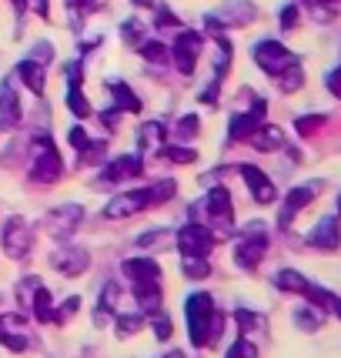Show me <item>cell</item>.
<instances>
[{"label":"cell","mask_w":341,"mask_h":358,"mask_svg":"<svg viewBox=\"0 0 341 358\" xmlns=\"http://www.w3.org/2000/svg\"><path fill=\"white\" fill-rule=\"evenodd\" d=\"M144 171V164H140L138 155H121L114 157L110 164H104L101 168V185H121V181H131V178H138V174Z\"/></svg>","instance_id":"5bb4252c"},{"label":"cell","mask_w":341,"mask_h":358,"mask_svg":"<svg viewBox=\"0 0 341 358\" xmlns=\"http://www.w3.org/2000/svg\"><path fill=\"white\" fill-rule=\"evenodd\" d=\"M198 131H201V121L194 117V114H184L181 121H177V127H174V134L181 141H191V138H198Z\"/></svg>","instance_id":"d6a6232c"},{"label":"cell","mask_w":341,"mask_h":358,"mask_svg":"<svg viewBox=\"0 0 341 358\" xmlns=\"http://www.w3.org/2000/svg\"><path fill=\"white\" fill-rule=\"evenodd\" d=\"M241 178H245V185H248L251 198L258 204H271L278 198V191L271 185V178L261 171V168H254V164H241Z\"/></svg>","instance_id":"9a60e30c"},{"label":"cell","mask_w":341,"mask_h":358,"mask_svg":"<svg viewBox=\"0 0 341 358\" xmlns=\"http://www.w3.org/2000/svg\"><path fill=\"white\" fill-rule=\"evenodd\" d=\"M80 221H84V208H80V204H61V208H54V211L47 215L44 224L54 241H67L71 234L78 231Z\"/></svg>","instance_id":"9c48e42d"},{"label":"cell","mask_w":341,"mask_h":358,"mask_svg":"<svg viewBox=\"0 0 341 358\" xmlns=\"http://www.w3.org/2000/svg\"><path fill=\"white\" fill-rule=\"evenodd\" d=\"M27 3H31V7H34V14H37V17H47V14H50V7H47V0H27Z\"/></svg>","instance_id":"7dc6e473"},{"label":"cell","mask_w":341,"mask_h":358,"mask_svg":"<svg viewBox=\"0 0 341 358\" xmlns=\"http://www.w3.org/2000/svg\"><path fill=\"white\" fill-rule=\"evenodd\" d=\"M157 24H161V27H174L177 20H174V14H170L168 7H157Z\"/></svg>","instance_id":"bcb514c9"},{"label":"cell","mask_w":341,"mask_h":358,"mask_svg":"<svg viewBox=\"0 0 341 358\" xmlns=\"http://www.w3.org/2000/svg\"><path fill=\"white\" fill-rule=\"evenodd\" d=\"M138 7H154V0H134Z\"/></svg>","instance_id":"f907efd6"},{"label":"cell","mask_w":341,"mask_h":358,"mask_svg":"<svg viewBox=\"0 0 341 358\" xmlns=\"http://www.w3.org/2000/svg\"><path fill=\"white\" fill-rule=\"evenodd\" d=\"M254 61H258V67H261L264 74L278 78L284 67L295 64V54L284 44H278V41H258V44H254Z\"/></svg>","instance_id":"ba28073f"},{"label":"cell","mask_w":341,"mask_h":358,"mask_svg":"<svg viewBox=\"0 0 341 358\" xmlns=\"http://www.w3.org/2000/svg\"><path fill=\"white\" fill-rule=\"evenodd\" d=\"M61 174H64V161H61V155H57V148H54V141L47 138V134L34 138L27 178L37 181V185H54V181H61Z\"/></svg>","instance_id":"7a4b0ae2"},{"label":"cell","mask_w":341,"mask_h":358,"mask_svg":"<svg viewBox=\"0 0 341 358\" xmlns=\"http://www.w3.org/2000/svg\"><path fill=\"white\" fill-rule=\"evenodd\" d=\"M201 34L194 31H181L177 34V41H174V47H170V57H174V64H177V71L184 74V78H191L194 74V67H198V57H201Z\"/></svg>","instance_id":"30bf717a"},{"label":"cell","mask_w":341,"mask_h":358,"mask_svg":"<svg viewBox=\"0 0 341 358\" xmlns=\"http://www.w3.org/2000/svg\"><path fill=\"white\" fill-rule=\"evenodd\" d=\"M67 141H71V144L78 148V155H84V151L91 148V138L84 134V127H71V134H67Z\"/></svg>","instance_id":"60d3db41"},{"label":"cell","mask_w":341,"mask_h":358,"mask_svg":"<svg viewBox=\"0 0 341 358\" xmlns=\"http://www.w3.org/2000/svg\"><path fill=\"white\" fill-rule=\"evenodd\" d=\"M181 271H184V278L201 281L211 275V262H204V258H184V262H181Z\"/></svg>","instance_id":"f546056e"},{"label":"cell","mask_w":341,"mask_h":358,"mask_svg":"<svg viewBox=\"0 0 341 358\" xmlns=\"http://www.w3.org/2000/svg\"><path fill=\"white\" fill-rule=\"evenodd\" d=\"M164 155H168V161H174V164H194V161H198V151L187 148V144H170V148H164Z\"/></svg>","instance_id":"1f68e13d"},{"label":"cell","mask_w":341,"mask_h":358,"mask_svg":"<svg viewBox=\"0 0 341 358\" xmlns=\"http://www.w3.org/2000/svg\"><path fill=\"white\" fill-rule=\"evenodd\" d=\"M211 248H215V234L208 231L204 224H198V221H191V224H184L177 231V251L184 258H208Z\"/></svg>","instance_id":"52a82bcc"},{"label":"cell","mask_w":341,"mask_h":358,"mask_svg":"<svg viewBox=\"0 0 341 358\" xmlns=\"http://www.w3.org/2000/svg\"><path fill=\"white\" fill-rule=\"evenodd\" d=\"M78 308H80V298H67L61 308H54V318H50V322H67V318L78 312Z\"/></svg>","instance_id":"ab89813d"},{"label":"cell","mask_w":341,"mask_h":358,"mask_svg":"<svg viewBox=\"0 0 341 358\" xmlns=\"http://www.w3.org/2000/svg\"><path fill=\"white\" fill-rule=\"evenodd\" d=\"M140 328H144V315H140V312H134V315H117V335H121V338L138 335Z\"/></svg>","instance_id":"4dcf8cb0"},{"label":"cell","mask_w":341,"mask_h":358,"mask_svg":"<svg viewBox=\"0 0 341 358\" xmlns=\"http://www.w3.org/2000/svg\"><path fill=\"white\" fill-rule=\"evenodd\" d=\"M50 268H54L57 275H64V278H78V275H84V271L91 268V255H87V248L64 245V248H57L50 255Z\"/></svg>","instance_id":"8fae6325"},{"label":"cell","mask_w":341,"mask_h":358,"mask_svg":"<svg viewBox=\"0 0 341 358\" xmlns=\"http://www.w3.org/2000/svg\"><path fill=\"white\" fill-rule=\"evenodd\" d=\"M264 251H268V234L261 231V224H248V231L241 234V241L234 248V262L245 271H254L258 262L264 258Z\"/></svg>","instance_id":"8992f818"},{"label":"cell","mask_w":341,"mask_h":358,"mask_svg":"<svg viewBox=\"0 0 341 358\" xmlns=\"http://www.w3.org/2000/svg\"><path fill=\"white\" fill-rule=\"evenodd\" d=\"M31 308H34V318H37V322H44V325L54 318V298H50V288H44V285H41V288L34 292Z\"/></svg>","instance_id":"d4e9b609"},{"label":"cell","mask_w":341,"mask_h":358,"mask_svg":"<svg viewBox=\"0 0 341 358\" xmlns=\"http://www.w3.org/2000/svg\"><path fill=\"white\" fill-rule=\"evenodd\" d=\"M251 144H254L258 151H275V148L284 144V134H281V127H275V124H261L251 134Z\"/></svg>","instance_id":"603a6c76"},{"label":"cell","mask_w":341,"mask_h":358,"mask_svg":"<svg viewBox=\"0 0 341 358\" xmlns=\"http://www.w3.org/2000/svg\"><path fill=\"white\" fill-rule=\"evenodd\" d=\"M134 301L144 315H154L161 308V281H144V285H134Z\"/></svg>","instance_id":"7402d4cb"},{"label":"cell","mask_w":341,"mask_h":358,"mask_svg":"<svg viewBox=\"0 0 341 358\" xmlns=\"http://www.w3.org/2000/svg\"><path fill=\"white\" fill-rule=\"evenodd\" d=\"M264 114H268V104H264V101H254V104H251V110H245V114H234V117H231L228 138H231V141H251V134L264 124Z\"/></svg>","instance_id":"4fadbf2b"},{"label":"cell","mask_w":341,"mask_h":358,"mask_svg":"<svg viewBox=\"0 0 341 358\" xmlns=\"http://www.w3.org/2000/svg\"><path fill=\"white\" fill-rule=\"evenodd\" d=\"M37 288H41V278H34V275H31V278H24V281H20V288H17V295L24 298V301H31V298H34V292H37Z\"/></svg>","instance_id":"7bdbcfd3"},{"label":"cell","mask_w":341,"mask_h":358,"mask_svg":"<svg viewBox=\"0 0 341 358\" xmlns=\"http://www.w3.org/2000/svg\"><path fill=\"white\" fill-rule=\"evenodd\" d=\"M325 84H328V91L335 94V97H341V67H335V71H328Z\"/></svg>","instance_id":"ee69618b"},{"label":"cell","mask_w":341,"mask_h":358,"mask_svg":"<svg viewBox=\"0 0 341 358\" xmlns=\"http://www.w3.org/2000/svg\"><path fill=\"white\" fill-rule=\"evenodd\" d=\"M164 138H168L164 124L151 121V124H144V127L138 131V148H140V151H157V148L164 144Z\"/></svg>","instance_id":"cb8c5ba5"},{"label":"cell","mask_w":341,"mask_h":358,"mask_svg":"<svg viewBox=\"0 0 341 358\" xmlns=\"http://www.w3.org/2000/svg\"><path fill=\"white\" fill-rule=\"evenodd\" d=\"M314 194H318V185L291 187V191H288V198H284V208H281V215H278V228H288L298 211H305V208L314 201Z\"/></svg>","instance_id":"e0dca14e"},{"label":"cell","mask_w":341,"mask_h":358,"mask_svg":"<svg viewBox=\"0 0 341 358\" xmlns=\"http://www.w3.org/2000/svg\"><path fill=\"white\" fill-rule=\"evenodd\" d=\"M295 322H298V328H305V331H314V328L321 325V308H301V312L295 315Z\"/></svg>","instance_id":"e575fe53"},{"label":"cell","mask_w":341,"mask_h":358,"mask_svg":"<svg viewBox=\"0 0 341 358\" xmlns=\"http://www.w3.org/2000/svg\"><path fill=\"white\" fill-rule=\"evenodd\" d=\"M308 245L311 248H321V251H335L341 245V228L338 218H321L308 234Z\"/></svg>","instance_id":"ac0fdd59"},{"label":"cell","mask_w":341,"mask_h":358,"mask_svg":"<svg viewBox=\"0 0 341 358\" xmlns=\"http://www.w3.org/2000/svg\"><path fill=\"white\" fill-rule=\"evenodd\" d=\"M204 211L211 218V228L208 231L215 238H228L231 234V224H234V211H231V194L228 187H211L208 201H204Z\"/></svg>","instance_id":"277c9868"},{"label":"cell","mask_w":341,"mask_h":358,"mask_svg":"<svg viewBox=\"0 0 341 358\" xmlns=\"http://www.w3.org/2000/svg\"><path fill=\"white\" fill-rule=\"evenodd\" d=\"M138 50H140V57L151 61V64H168L170 61V47H164L161 41H144Z\"/></svg>","instance_id":"83f0119b"},{"label":"cell","mask_w":341,"mask_h":358,"mask_svg":"<svg viewBox=\"0 0 341 358\" xmlns=\"http://www.w3.org/2000/svg\"><path fill=\"white\" fill-rule=\"evenodd\" d=\"M151 328H154V335H157V342H168L170 338V331H174V325H170V318L168 315H154V322H151Z\"/></svg>","instance_id":"74e56055"},{"label":"cell","mask_w":341,"mask_h":358,"mask_svg":"<svg viewBox=\"0 0 341 358\" xmlns=\"http://www.w3.org/2000/svg\"><path fill=\"white\" fill-rule=\"evenodd\" d=\"M20 124V97L14 80H0V131H14Z\"/></svg>","instance_id":"2e32d148"},{"label":"cell","mask_w":341,"mask_h":358,"mask_svg":"<svg viewBox=\"0 0 341 358\" xmlns=\"http://www.w3.org/2000/svg\"><path fill=\"white\" fill-rule=\"evenodd\" d=\"M147 191H151V204H164L174 198V181H157V185H151Z\"/></svg>","instance_id":"d590c367"},{"label":"cell","mask_w":341,"mask_h":358,"mask_svg":"<svg viewBox=\"0 0 341 358\" xmlns=\"http://www.w3.org/2000/svg\"><path fill=\"white\" fill-rule=\"evenodd\" d=\"M0 245L3 251L10 255V258H27L34 251V228L31 221H24L20 215H10V218L3 221V231H0Z\"/></svg>","instance_id":"3957f363"},{"label":"cell","mask_w":341,"mask_h":358,"mask_svg":"<svg viewBox=\"0 0 341 358\" xmlns=\"http://www.w3.org/2000/svg\"><path fill=\"white\" fill-rule=\"evenodd\" d=\"M121 37H124L131 47H140L144 44V34H140V24H134V20H127L124 27H121Z\"/></svg>","instance_id":"f35d334b"},{"label":"cell","mask_w":341,"mask_h":358,"mask_svg":"<svg viewBox=\"0 0 341 358\" xmlns=\"http://www.w3.org/2000/svg\"><path fill=\"white\" fill-rule=\"evenodd\" d=\"M238 325L245 328V331H254V328H261V318L254 312H248V308H241V312H238Z\"/></svg>","instance_id":"b9f144b4"},{"label":"cell","mask_w":341,"mask_h":358,"mask_svg":"<svg viewBox=\"0 0 341 358\" xmlns=\"http://www.w3.org/2000/svg\"><path fill=\"white\" fill-rule=\"evenodd\" d=\"M17 78L24 80V87H27L31 94H37V97L44 94V64L41 61H31V57L20 61L17 64Z\"/></svg>","instance_id":"ffe728a7"},{"label":"cell","mask_w":341,"mask_h":358,"mask_svg":"<svg viewBox=\"0 0 341 358\" xmlns=\"http://www.w3.org/2000/svg\"><path fill=\"white\" fill-rule=\"evenodd\" d=\"M224 358H258V348H254V342H248V338H238V342L228 348Z\"/></svg>","instance_id":"8d00e7d4"},{"label":"cell","mask_w":341,"mask_h":358,"mask_svg":"<svg viewBox=\"0 0 341 358\" xmlns=\"http://www.w3.org/2000/svg\"><path fill=\"white\" fill-rule=\"evenodd\" d=\"M278 288L281 292H295V295H305L308 292L311 281L305 278V275H298V271H291V268H284V271H278Z\"/></svg>","instance_id":"484cf974"},{"label":"cell","mask_w":341,"mask_h":358,"mask_svg":"<svg viewBox=\"0 0 341 358\" xmlns=\"http://www.w3.org/2000/svg\"><path fill=\"white\" fill-rule=\"evenodd\" d=\"M67 108H71V114H78V117H87V114H91V104H87V97L80 94V87H71V91H67Z\"/></svg>","instance_id":"836d02e7"},{"label":"cell","mask_w":341,"mask_h":358,"mask_svg":"<svg viewBox=\"0 0 341 358\" xmlns=\"http://www.w3.org/2000/svg\"><path fill=\"white\" fill-rule=\"evenodd\" d=\"M0 345L7 352H27L34 345L24 315H0Z\"/></svg>","instance_id":"7c38bea8"},{"label":"cell","mask_w":341,"mask_h":358,"mask_svg":"<svg viewBox=\"0 0 341 358\" xmlns=\"http://www.w3.org/2000/svg\"><path fill=\"white\" fill-rule=\"evenodd\" d=\"M275 80H278V87H281L284 94H295L298 87L305 84V74H301V64L295 61L291 67H284V71H281V74H278Z\"/></svg>","instance_id":"4316f807"},{"label":"cell","mask_w":341,"mask_h":358,"mask_svg":"<svg viewBox=\"0 0 341 358\" xmlns=\"http://www.w3.org/2000/svg\"><path fill=\"white\" fill-rule=\"evenodd\" d=\"M97 3H101V0H78V7H80V10H94Z\"/></svg>","instance_id":"c3c4849f"},{"label":"cell","mask_w":341,"mask_h":358,"mask_svg":"<svg viewBox=\"0 0 341 358\" xmlns=\"http://www.w3.org/2000/svg\"><path fill=\"white\" fill-rule=\"evenodd\" d=\"M184 318H187V335L191 342L204 348V345H215L221 335V315H217L215 301L208 292H194L184 301Z\"/></svg>","instance_id":"6da1fadb"},{"label":"cell","mask_w":341,"mask_h":358,"mask_svg":"<svg viewBox=\"0 0 341 358\" xmlns=\"http://www.w3.org/2000/svg\"><path fill=\"white\" fill-rule=\"evenodd\" d=\"M14 7L17 10H24V7H27V0H14Z\"/></svg>","instance_id":"816d5d0a"},{"label":"cell","mask_w":341,"mask_h":358,"mask_svg":"<svg viewBox=\"0 0 341 358\" xmlns=\"http://www.w3.org/2000/svg\"><path fill=\"white\" fill-rule=\"evenodd\" d=\"M108 91L110 97H114V108L121 110V114H140V101H138V94L127 87L124 80H110L108 84Z\"/></svg>","instance_id":"44dd1931"},{"label":"cell","mask_w":341,"mask_h":358,"mask_svg":"<svg viewBox=\"0 0 341 358\" xmlns=\"http://www.w3.org/2000/svg\"><path fill=\"white\" fill-rule=\"evenodd\" d=\"M338 211H341V194H338Z\"/></svg>","instance_id":"f5cc1de1"},{"label":"cell","mask_w":341,"mask_h":358,"mask_svg":"<svg viewBox=\"0 0 341 358\" xmlns=\"http://www.w3.org/2000/svg\"><path fill=\"white\" fill-rule=\"evenodd\" d=\"M328 308H331V312H335V315H338V318H341V298L335 295V298H331V305H328Z\"/></svg>","instance_id":"681fc988"},{"label":"cell","mask_w":341,"mask_h":358,"mask_svg":"<svg viewBox=\"0 0 341 358\" xmlns=\"http://www.w3.org/2000/svg\"><path fill=\"white\" fill-rule=\"evenodd\" d=\"M121 271H124L134 285H144V281H161V265H157L154 258H127L124 265H121Z\"/></svg>","instance_id":"d6986e66"},{"label":"cell","mask_w":341,"mask_h":358,"mask_svg":"<svg viewBox=\"0 0 341 358\" xmlns=\"http://www.w3.org/2000/svg\"><path fill=\"white\" fill-rule=\"evenodd\" d=\"M295 24H298V7H284V10H281V27L291 31Z\"/></svg>","instance_id":"f6af8a7d"},{"label":"cell","mask_w":341,"mask_h":358,"mask_svg":"<svg viewBox=\"0 0 341 358\" xmlns=\"http://www.w3.org/2000/svg\"><path fill=\"white\" fill-rule=\"evenodd\" d=\"M144 208H151V191H147V187H134V191L114 194V198L104 204V218L121 221V218H131V215H140Z\"/></svg>","instance_id":"5b68a950"},{"label":"cell","mask_w":341,"mask_h":358,"mask_svg":"<svg viewBox=\"0 0 341 358\" xmlns=\"http://www.w3.org/2000/svg\"><path fill=\"white\" fill-rule=\"evenodd\" d=\"M325 124H328L325 114H305V117H298L295 121V131L301 134V138H311V134H318Z\"/></svg>","instance_id":"f1b7e54d"}]
</instances>
